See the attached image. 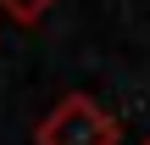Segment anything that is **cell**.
Segmentation results:
<instances>
[{
    "label": "cell",
    "instance_id": "obj_1",
    "mask_svg": "<svg viewBox=\"0 0 150 145\" xmlns=\"http://www.w3.org/2000/svg\"><path fill=\"white\" fill-rule=\"evenodd\" d=\"M39 145H117V117L100 112L89 95H67L39 123Z\"/></svg>",
    "mask_w": 150,
    "mask_h": 145
},
{
    "label": "cell",
    "instance_id": "obj_2",
    "mask_svg": "<svg viewBox=\"0 0 150 145\" xmlns=\"http://www.w3.org/2000/svg\"><path fill=\"white\" fill-rule=\"evenodd\" d=\"M50 6H56V0H0V11H6L11 22H22V28H33Z\"/></svg>",
    "mask_w": 150,
    "mask_h": 145
},
{
    "label": "cell",
    "instance_id": "obj_3",
    "mask_svg": "<svg viewBox=\"0 0 150 145\" xmlns=\"http://www.w3.org/2000/svg\"><path fill=\"white\" fill-rule=\"evenodd\" d=\"M145 145H150V140H145Z\"/></svg>",
    "mask_w": 150,
    "mask_h": 145
}]
</instances>
